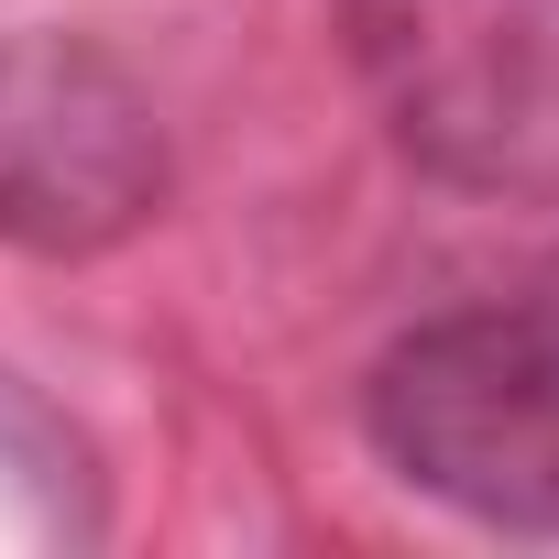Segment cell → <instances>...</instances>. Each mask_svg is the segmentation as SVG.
Masks as SVG:
<instances>
[{
  "label": "cell",
  "instance_id": "obj_1",
  "mask_svg": "<svg viewBox=\"0 0 559 559\" xmlns=\"http://www.w3.org/2000/svg\"><path fill=\"white\" fill-rule=\"evenodd\" d=\"M384 439L417 493L515 537H559V263L526 297L428 319L395 352Z\"/></svg>",
  "mask_w": 559,
  "mask_h": 559
},
{
  "label": "cell",
  "instance_id": "obj_2",
  "mask_svg": "<svg viewBox=\"0 0 559 559\" xmlns=\"http://www.w3.org/2000/svg\"><path fill=\"white\" fill-rule=\"evenodd\" d=\"M395 143L461 187L559 176V0H341Z\"/></svg>",
  "mask_w": 559,
  "mask_h": 559
},
{
  "label": "cell",
  "instance_id": "obj_3",
  "mask_svg": "<svg viewBox=\"0 0 559 559\" xmlns=\"http://www.w3.org/2000/svg\"><path fill=\"white\" fill-rule=\"evenodd\" d=\"M165 209V121L88 34H0V252H110Z\"/></svg>",
  "mask_w": 559,
  "mask_h": 559
}]
</instances>
